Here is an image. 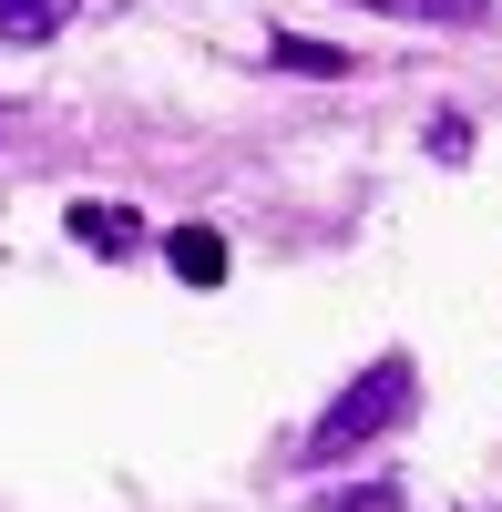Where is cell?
<instances>
[{
    "label": "cell",
    "instance_id": "cell-8",
    "mask_svg": "<svg viewBox=\"0 0 502 512\" xmlns=\"http://www.w3.org/2000/svg\"><path fill=\"white\" fill-rule=\"evenodd\" d=\"M0 123H11V113H0Z\"/></svg>",
    "mask_w": 502,
    "mask_h": 512
},
{
    "label": "cell",
    "instance_id": "cell-1",
    "mask_svg": "<svg viewBox=\"0 0 502 512\" xmlns=\"http://www.w3.org/2000/svg\"><path fill=\"white\" fill-rule=\"evenodd\" d=\"M410 410H421V369H410V359L390 349V359H369V369L349 379V390L318 410V431H308V461H349V451H369L380 431H400Z\"/></svg>",
    "mask_w": 502,
    "mask_h": 512
},
{
    "label": "cell",
    "instance_id": "cell-2",
    "mask_svg": "<svg viewBox=\"0 0 502 512\" xmlns=\"http://www.w3.org/2000/svg\"><path fill=\"white\" fill-rule=\"evenodd\" d=\"M164 256H175L185 287H216V277H226V236H216V226H175V236H164Z\"/></svg>",
    "mask_w": 502,
    "mask_h": 512
},
{
    "label": "cell",
    "instance_id": "cell-7",
    "mask_svg": "<svg viewBox=\"0 0 502 512\" xmlns=\"http://www.w3.org/2000/svg\"><path fill=\"white\" fill-rule=\"evenodd\" d=\"M328 512H400V492H339Z\"/></svg>",
    "mask_w": 502,
    "mask_h": 512
},
{
    "label": "cell",
    "instance_id": "cell-5",
    "mask_svg": "<svg viewBox=\"0 0 502 512\" xmlns=\"http://www.w3.org/2000/svg\"><path fill=\"white\" fill-rule=\"evenodd\" d=\"M359 11H390V21H482L492 0H359Z\"/></svg>",
    "mask_w": 502,
    "mask_h": 512
},
{
    "label": "cell",
    "instance_id": "cell-4",
    "mask_svg": "<svg viewBox=\"0 0 502 512\" xmlns=\"http://www.w3.org/2000/svg\"><path fill=\"white\" fill-rule=\"evenodd\" d=\"M72 236L103 246V256H134V246H144V226L123 216V205H72Z\"/></svg>",
    "mask_w": 502,
    "mask_h": 512
},
{
    "label": "cell",
    "instance_id": "cell-6",
    "mask_svg": "<svg viewBox=\"0 0 502 512\" xmlns=\"http://www.w3.org/2000/svg\"><path fill=\"white\" fill-rule=\"evenodd\" d=\"M267 62H287V72H349V52H328V41H298V31H277V41H267Z\"/></svg>",
    "mask_w": 502,
    "mask_h": 512
},
{
    "label": "cell",
    "instance_id": "cell-3",
    "mask_svg": "<svg viewBox=\"0 0 502 512\" xmlns=\"http://www.w3.org/2000/svg\"><path fill=\"white\" fill-rule=\"evenodd\" d=\"M72 21V0H0V41H11V52H31V41H52Z\"/></svg>",
    "mask_w": 502,
    "mask_h": 512
}]
</instances>
